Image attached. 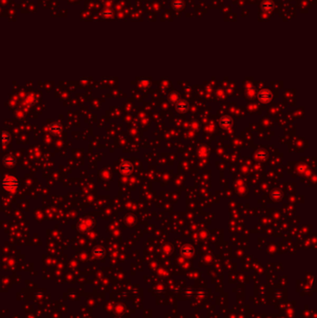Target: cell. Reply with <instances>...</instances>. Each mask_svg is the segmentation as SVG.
<instances>
[{"label":"cell","instance_id":"obj_4","mask_svg":"<svg viewBox=\"0 0 317 318\" xmlns=\"http://www.w3.org/2000/svg\"><path fill=\"white\" fill-rule=\"evenodd\" d=\"M233 121L232 117L229 116H221L219 121V125L224 129H230L233 127Z\"/></svg>","mask_w":317,"mask_h":318},{"label":"cell","instance_id":"obj_10","mask_svg":"<svg viewBox=\"0 0 317 318\" xmlns=\"http://www.w3.org/2000/svg\"><path fill=\"white\" fill-rule=\"evenodd\" d=\"M172 7L176 10H180L184 8V3L182 0H174L172 3Z\"/></svg>","mask_w":317,"mask_h":318},{"label":"cell","instance_id":"obj_3","mask_svg":"<svg viewBox=\"0 0 317 318\" xmlns=\"http://www.w3.org/2000/svg\"><path fill=\"white\" fill-rule=\"evenodd\" d=\"M175 109L180 114H185V113H187V111L189 110V103L185 100H179L176 102Z\"/></svg>","mask_w":317,"mask_h":318},{"label":"cell","instance_id":"obj_9","mask_svg":"<svg viewBox=\"0 0 317 318\" xmlns=\"http://www.w3.org/2000/svg\"><path fill=\"white\" fill-rule=\"evenodd\" d=\"M10 141V135L7 131H3L1 133V137H0V141H1L2 145H6L8 142Z\"/></svg>","mask_w":317,"mask_h":318},{"label":"cell","instance_id":"obj_5","mask_svg":"<svg viewBox=\"0 0 317 318\" xmlns=\"http://www.w3.org/2000/svg\"><path fill=\"white\" fill-rule=\"evenodd\" d=\"M119 170L123 175H129L133 171V165L129 161H125L120 165Z\"/></svg>","mask_w":317,"mask_h":318},{"label":"cell","instance_id":"obj_6","mask_svg":"<svg viewBox=\"0 0 317 318\" xmlns=\"http://www.w3.org/2000/svg\"><path fill=\"white\" fill-rule=\"evenodd\" d=\"M274 9V3L272 0H265L262 3V10L265 12H270Z\"/></svg>","mask_w":317,"mask_h":318},{"label":"cell","instance_id":"obj_14","mask_svg":"<svg viewBox=\"0 0 317 318\" xmlns=\"http://www.w3.org/2000/svg\"><path fill=\"white\" fill-rule=\"evenodd\" d=\"M272 196L273 198H279V197H281V193H280V192H277V191H273V192L272 193Z\"/></svg>","mask_w":317,"mask_h":318},{"label":"cell","instance_id":"obj_2","mask_svg":"<svg viewBox=\"0 0 317 318\" xmlns=\"http://www.w3.org/2000/svg\"><path fill=\"white\" fill-rule=\"evenodd\" d=\"M257 96H258V101L262 103H269L272 100V93L271 92V90H269L267 88H263L262 90H259L257 93Z\"/></svg>","mask_w":317,"mask_h":318},{"label":"cell","instance_id":"obj_11","mask_svg":"<svg viewBox=\"0 0 317 318\" xmlns=\"http://www.w3.org/2000/svg\"><path fill=\"white\" fill-rule=\"evenodd\" d=\"M61 130H62V127H61V126H60L58 123L52 124L51 127H50V131H51V133H53V134H58V133H60Z\"/></svg>","mask_w":317,"mask_h":318},{"label":"cell","instance_id":"obj_12","mask_svg":"<svg viewBox=\"0 0 317 318\" xmlns=\"http://www.w3.org/2000/svg\"><path fill=\"white\" fill-rule=\"evenodd\" d=\"M150 85H151V82L149 80H147V79H142V80L140 81V87L142 88L143 89L148 88L149 87H150Z\"/></svg>","mask_w":317,"mask_h":318},{"label":"cell","instance_id":"obj_13","mask_svg":"<svg viewBox=\"0 0 317 318\" xmlns=\"http://www.w3.org/2000/svg\"><path fill=\"white\" fill-rule=\"evenodd\" d=\"M193 251H194V248L191 246H185L184 248H182V253L184 254H190V253H193Z\"/></svg>","mask_w":317,"mask_h":318},{"label":"cell","instance_id":"obj_1","mask_svg":"<svg viewBox=\"0 0 317 318\" xmlns=\"http://www.w3.org/2000/svg\"><path fill=\"white\" fill-rule=\"evenodd\" d=\"M19 186V181L18 180L15 178V177H12V176H9V177H7L3 180L2 181V187L9 191V192H14L17 190Z\"/></svg>","mask_w":317,"mask_h":318},{"label":"cell","instance_id":"obj_7","mask_svg":"<svg viewBox=\"0 0 317 318\" xmlns=\"http://www.w3.org/2000/svg\"><path fill=\"white\" fill-rule=\"evenodd\" d=\"M3 163H4V165L7 166L8 167H11L12 166L15 165L16 160H15V158H14L13 156H11V155H7V156L3 159Z\"/></svg>","mask_w":317,"mask_h":318},{"label":"cell","instance_id":"obj_8","mask_svg":"<svg viewBox=\"0 0 317 318\" xmlns=\"http://www.w3.org/2000/svg\"><path fill=\"white\" fill-rule=\"evenodd\" d=\"M247 94L250 98H253L257 95L256 88H254V86L252 84H248V86H247Z\"/></svg>","mask_w":317,"mask_h":318},{"label":"cell","instance_id":"obj_15","mask_svg":"<svg viewBox=\"0 0 317 318\" xmlns=\"http://www.w3.org/2000/svg\"><path fill=\"white\" fill-rule=\"evenodd\" d=\"M257 157H258V158H259L260 160H263L264 158H266V157H267V155H266L265 153H263V154L262 155V154H260V152H258V153L257 154Z\"/></svg>","mask_w":317,"mask_h":318}]
</instances>
